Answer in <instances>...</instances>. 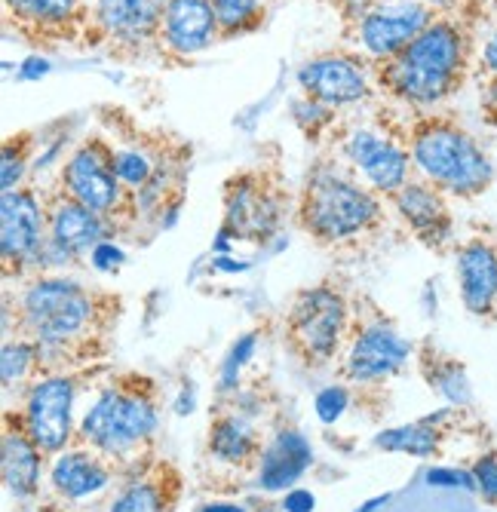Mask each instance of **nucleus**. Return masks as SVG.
Instances as JSON below:
<instances>
[{
    "label": "nucleus",
    "mask_w": 497,
    "mask_h": 512,
    "mask_svg": "<svg viewBox=\"0 0 497 512\" xmlns=\"http://www.w3.org/2000/svg\"><path fill=\"white\" fill-rule=\"evenodd\" d=\"M126 298L74 273L4 286V341H34L53 375L105 365L117 344Z\"/></svg>",
    "instance_id": "obj_1"
},
{
    "label": "nucleus",
    "mask_w": 497,
    "mask_h": 512,
    "mask_svg": "<svg viewBox=\"0 0 497 512\" xmlns=\"http://www.w3.org/2000/svg\"><path fill=\"white\" fill-rule=\"evenodd\" d=\"M99 117L117 151V172L123 184V243L145 246L182 212L194 148L172 132L139 126L123 108H105Z\"/></svg>",
    "instance_id": "obj_2"
},
{
    "label": "nucleus",
    "mask_w": 497,
    "mask_h": 512,
    "mask_svg": "<svg viewBox=\"0 0 497 512\" xmlns=\"http://www.w3.org/2000/svg\"><path fill=\"white\" fill-rule=\"evenodd\" d=\"M393 218L387 197L329 151L310 160L295 191V230L332 258L372 255L393 234Z\"/></svg>",
    "instance_id": "obj_3"
},
{
    "label": "nucleus",
    "mask_w": 497,
    "mask_h": 512,
    "mask_svg": "<svg viewBox=\"0 0 497 512\" xmlns=\"http://www.w3.org/2000/svg\"><path fill=\"white\" fill-rule=\"evenodd\" d=\"M476 56V22L470 10L439 13L418 37L390 59L372 62L381 99L409 111H427L464 89Z\"/></svg>",
    "instance_id": "obj_4"
},
{
    "label": "nucleus",
    "mask_w": 497,
    "mask_h": 512,
    "mask_svg": "<svg viewBox=\"0 0 497 512\" xmlns=\"http://www.w3.org/2000/svg\"><path fill=\"white\" fill-rule=\"evenodd\" d=\"M160 417L163 387L157 378L135 368L108 371L71 445L93 448L123 473H132L160 454Z\"/></svg>",
    "instance_id": "obj_5"
},
{
    "label": "nucleus",
    "mask_w": 497,
    "mask_h": 512,
    "mask_svg": "<svg viewBox=\"0 0 497 512\" xmlns=\"http://www.w3.org/2000/svg\"><path fill=\"white\" fill-rule=\"evenodd\" d=\"M274 405L261 384H252L224 393L209 408L197 473L206 494H237L261 476L267 448L280 433V411Z\"/></svg>",
    "instance_id": "obj_6"
},
{
    "label": "nucleus",
    "mask_w": 497,
    "mask_h": 512,
    "mask_svg": "<svg viewBox=\"0 0 497 512\" xmlns=\"http://www.w3.org/2000/svg\"><path fill=\"white\" fill-rule=\"evenodd\" d=\"M415 356V344L399 332L396 319L363 289H356L353 329L332 365L335 384L350 396L356 411L372 421L387 414L390 387Z\"/></svg>",
    "instance_id": "obj_7"
},
{
    "label": "nucleus",
    "mask_w": 497,
    "mask_h": 512,
    "mask_svg": "<svg viewBox=\"0 0 497 512\" xmlns=\"http://www.w3.org/2000/svg\"><path fill=\"white\" fill-rule=\"evenodd\" d=\"M320 151L335 154L381 197H393L415 175L409 117H399L387 99L344 111L323 138Z\"/></svg>",
    "instance_id": "obj_8"
},
{
    "label": "nucleus",
    "mask_w": 497,
    "mask_h": 512,
    "mask_svg": "<svg viewBox=\"0 0 497 512\" xmlns=\"http://www.w3.org/2000/svg\"><path fill=\"white\" fill-rule=\"evenodd\" d=\"M353 307L356 286L344 270L292 292L280 319V338L292 362L304 371L332 368L353 329Z\"/></svg>",
    "instance_id": "obj_9"
},
{
    "label": "nucleus",
    "mask_w": 497,
    "mask_h": 512,
    "mask_svg": "<svg viewBox=\"0 0 497 512\" xmlns=\"http://www.w3.org/2000/svg\"><path fill=\"white\" fill-rule=\"evenodd\" d=\"M409 151L415 172L451 200H476L494 181V163L476 135L448 111L409 114Z\"/></svg>",
    "instance_id": "obj_10"
},
{
    "label": "nucleus",
    "mask_w": 497,
    "mask_h": 512,
    "mask_svg": "<svg viewBox=\"0 0 497 512\" xmlns=\"http://www.w3.org/2000/svg\"><path fill=\"white\" fill-rule=\"evenodd\" d=\"M295 212V191L274 157L261 154L224 178L221 188V240L267 249Z\"/></svg>",
    "instance_id": "obj_11"
},
{
    "label": "nucleus",
    "mask_w": 497,
    "mask_h": 512,
    "mask_svg": "<svg viewBox=\"0 0 497 512\" xmlns=\"http://www.w3.org/2000/svg\"><path fill=\"white\" fill-rule=\"evenodd\" d=\"M338 7L344 43L369 62H381L396 56L439 13L455 4H445V0H338Z\"/></svg>",
    "instance_id": "obj_12"
},
{
    "label": "nucleus",
    "mask_w": 497,
    "mask_h": 512,
    "mask_svg": "<svg viewBox=\"0 0 497 512\" xmlns=\"http://www.w3.org/2000/svg\"><path fill=\"white\" fill-rule=\"evenodd\" d=\"M50 273V230L43 184L25 181L0 191V276L4 286L28 283Z\"/></svg>",
    "instance_id": "obj_13"
},
{
    "label": "nucleus",
    "mask_w": 497,
    "mask_h": 512,
    "mask_svg": "<svg viewBox=\"0 0 497 512\" xmlns=\"http://www.w3.org/2000/svg\"><path fill=\"white\" fill-rule=\"evenodd\" d=\"M166 0H93L86 50L120 65L160 62Z\"/></svg>",
    "instance_id": "obj_14"
},
{
    "label": "nucleus",
    "mask_w": 497,
    "mask_h": 512,
    "mask_svg": "<svg viewBox=\"0 0 497 512\" xmlns=\"http://www.w3.org/2000/svg\"><path fill=\"white\" fill-rule=\"evenodd\" d=\"M108 362L96 365V368H83V371H62V375H47L37 384H31L16 402V411L22 414V421L31 433V439L37 442V448L43 451L50 463L71 448L74 436H77V424L74 421V408H77V396L83 387H89L96 378L108 375Z\"/></svg>",
    "instance_id": "obj_15"
},
{
    "label": "nucleus",
    "mask_w": 497,
    "mask_h": 512,
    "mask_svg": "<svg viewBox=\"0 0 497 512\" xmlns=\"http://www.w3.org/2000/svg\"><path fill=\"white\" fill-rule=\"evenodd\" d=\"M53 181L68 197L102 215L114 227L117 240H123V184L117 172V151L105 129L86 132L65 154Z\"/></svg>",
    "instance_id": "obj_16"
},
{
    "label": "nucleus",
    "mask_w": 497,
    "mask_h": 512,
    "mask_svg": "<svg viewBox=\"0 0 497 512\" xmlns=\"http://www.w3.org/2000/svg\"><path fill=\"white\" fill-rule=\"evenodd\" d=\"M298 89L301 99L335 114L363 108L381 99L372 62L359 50H353V46H338V50L307 56L304 65L298 68Z\"/></svg>",
    "instance_id": "obj_17"
},
{
    "label": "nucleus",
    "mask_w": 497,
    "mask_h": 512,
    "mask_svg": "<svg viewBox=\"0 0 497 512\" xmlns=\"http://www.w3.org/2000/svg\"><path fill=\"white\" fill-rule=\"evenodd\" d=\"M89 19V0H4L7 34L43 56L86 50Z\"/></svg>",
    "instance_id": "obj_18"
},
{
    "label": "nucleus",
    "mask_w": 497,
    "mask_h": 512,
    "mask_svg": "<svg viewBox=\"0 0 497 512\" xmlns=\"http://www.w3.org/2000/svg\"><path fill=\"white\" fill-rule=\"evenodd\" d=\"M43 206L50 230V273H74L86 267V258L102 243L117 240L114 227L102 215L68 197L56 181L43 184Z\"/></svg>",
    "instance_id": "obj_19"
},
{
    "label": "nucleus",
    "mask_w": 497,
    "mask_h": 512,
    "mask_svg": "<svg viewBox=\"0 0 497 512\" xmlns=\"http://www.w3.org/2000/svg\"><path fill=\"white\" fill-rule=\"evenodd\" d=\"M123 476L126 473L105 454L86 445H71L50 463L47 485L59 509L74 512L89 503V512H96Z\"/></svg>",
    "instance_id": "obj_20"
},
{
    "label": "nucleus",
    "mask_w": 497,
    "mask_h": 512,
    "mask_svg": "<svg viewBox=\"0 0 497 512\" xmlns=\"http://www.w3.org/2000/svg\"><path fill=\"white\" fill-rule=\"evenodd\" d=\"M396 221L409 230V237L418 240L433 255H455V215H451V197L442 194L436 184L421 178L418 172L387 197Z\"/></svg>",
    "instance_id": "obj_21"
},
{
    "label": "nucleus",
    "mask_w": 497,
    "mask_h": 512,
    "mask_svg": "<svg viewBox=\"0 0 497 512\" xmlns=\"http://www.w3.org/2000/svg\"><path fill=\"white\" fill-rule=\"evenodd\" d=\"M185 497V473L163 451L126 473L96 512H175Z\"/></svg>",
    "instance_id": "obj_22"
},
{
    "label": "nucleus",
    "mask_w": 497,
    "mask_h": 512,
    "mask_svg": "<svg viewBox=\"0 0 497 512\" xmlns=\"http://www.w3.org/2000/svg\"><path fill=\"white\" fill-rule=\"evenodd\" d=\"M221 43L212 0H166L160 25V65H188Z\"/></svg>",
    "instance_id": "obj_23"
},
{
    "label": "nucleus",
    "mask_w": 497,
    "mask_h": 512,
    "mask_svg": "<svg viewBox=\"0 0 497 512\" xmlns=\"http://www.w3.org/2000/svg\"><path fill=\"white\" fill-rule=\"evenodd\" d=\"M50 460L43 457L37 442L31 439L16 405H4V430H0V473L4 488L19 503H37L40 485L47 479Z\"/></svg>",
    "instance_id": "obj_24"
},
{
    "label": "nucleus",
    "mask_w": 497,
    "mask_h": 512,
    "mask_svg": "<svg viewBox=\"0 0 497 512\" xmlns=\"http://www.w3.org/2000/svg\"><path fill=\"white\" fill-rule=\"evenodd\" d=\"M455 276L464 310L485 322H497V237L473 234L455 246Z\"/></svg>",
    "instance_id": "obj_25"
},
{
    "label": "nucleus",
    "mask_w": 497,
    "mask_h": 512,
    "mask_svg": "<svg viewBox=\"0 0 497 512\" xmlns=\"http://www.w3.org/2000/svg\"><path fill=\"white\" fill-rule=\"evenodd\" d=\"M47 375H53V371L34 341H22V338L4 341V350H0V387H4V405L16 402L31 384H37Z\"/></svg>",
    "instance_id": "obj_26"
},
{
    "label": "nucleus",
    "mask_w": 497,
    "mask_h": 512,
    "mask_svg": "<svg viewBox=\"0 0 497 512\" xmlns=\"http://www.w3.org/2000/svg\"><path fill=\"white\" fill-rule=\"evenodd\" d=\"M415 356H418V368L427 381V387L433 393H439L442 399H448L451 405H464L467 396H470V387H467V371L464 365L451 356V353H442L430 338H424L421 344H415Z\"/></svg>",
    "instance_id": "obj_27"
},
{
    "label": "nucleus",
    "mask_w": 497,
    "mask_h": 512,
    "mask_svg": "<svg viewBox=\"0 0 497 512\" xmlns=\"http://www.w3.org/2000/svg\"><path fill=\"white\" fill-rule=\"evenodd\" d=\"M445 414H436V417H427V421H418L412 427H399L393 433H384L378 436V445L387 448V451H402V454H415V457H433L439 454L442 448V421H445Z\"/></svg>",
    "instance_id": "obj_28"
},
{
    "label": "nucleus",
    "mask_w": 497,
    "mask_h": 512,
    "mask_svg": "<svg viewBox=\"0 0 497 512\" xmlns=\"http://www.w3.org/2000/svg\"><path fill=\"white\" fill-rule=\"evenodd\" d=\"M40 132L37 129H19L4 138V160H0V191H13L28 181V169L37 160Z\"/></svg>",
    "instance_id": "obj_29"
},
{
    "label": "nucleus",
    "mask_w": 497,
    "mask_h": 512,
    "mask_svg": "<svg viewBox=\"0 0 497 512\" xmlns=\"http://www.w3.org/2000/svg\"><path fill=\"white\" fill-rule=\"evenodd\" d=\"M212 7L221 25V40H237L261 31L270 13L267 0H212Z\"/></svg>",
    "instance_id": "obj_30"
},
{
    "label": "nucleus",
    "mask_w": 497,
    "mask_h": 512,
    "mask_svg": "<svg viewBox=\"0 0 497 512\" xmlns=\"http://www.w3.org/2000/svg\"><path fill=\"white\" fill-rule=\"evenodd\" d=\"M473 482H476L479 494L491 506H497V451L479 454V460L473 463Z\"/></svg>",
    "instance_id": "obj_31"
},
{
    "label": "nucleus",
    "mask_w": 497,
    "mask_h": 512,
    "mask_svg": "<svg viewBox=\"0 0 497 512\" xmlns=\"http://www.w3.org/2000/svg\"><path fill=\"white\" fill-rule=\"evenodd\" d=\"M479 108H482L485 123H494V126H497V77H482V86H479Z\"/></svg>",
    "instance_id": "obj_32"
},
{
    "label": "nucleus",
    "mask_w": 497,
    "mask_h": 512,
    "mask_svg": "<svg viewBox=\"0 0 497 512\" xmlns=\"http://www.w3.org/2000/svg\"><path fill=\"white\" fill-rule=\"evenodd\" d=\"M479 74L482 77H497V28L485 40L482 53H479Z\"/></svg>",
    "instance_id": "obj_33"
}]
</instances>
